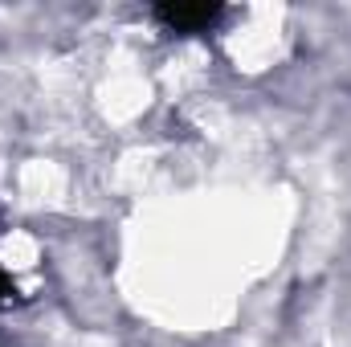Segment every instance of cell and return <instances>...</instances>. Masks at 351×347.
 Listing matches in <instances>:
<instances>
[{"mask_svg":"<svg viewBox=\"0 0 351 347\" xmlns=\"http://www.w3.org/2000/svg\"><path fill=\"white\" fill-rule=\"evenodd\" d=\"M152 16L168 29V33H208V29H217V21L225 16V4H217V0H160L156 8H152Z\"/></svg>","mask_w":351,"mask_h":347,"instance_id":"obj_1","label":"cell"},{"mask_svg":"<svg viewBox=\"0 0 351 347\" xmlns=\"http://www.w3.org/2000/svg\"><path fill=\"white\" fill-rule=\"evenodd\" d=\"M12 294H16V286H12V278L4 274V265H0V307H4V302H8Z\"/></svg>","mask_w":351,"mask_h":347,"instance_id":"obj_2","label":"cell"}]
</instances>
